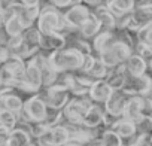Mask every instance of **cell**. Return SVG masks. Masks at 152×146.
<instances>
[{"instance_id": "6da1fadb", "label": "cell", "mask_w": 152, "mask_h": 146, "mask_svg": "<svg viewBox=\"0 0 152 146\" xmlns=\"http://www.w3.org/2000/svg\"><path fill=\"white\" fill-rule=\"evenodd\" d=\"M46 60H48V64L52 67V70H55L57 73L75 72L81 69L84 54H81L79 51H76L73 48H63L60 51L46 54Z\"/></svg>"}, {"instance_id": "7a4b0ae2", "label": "cell", "mask_w": 152, "mask_h": 146, "mask_svg": "<svg viewBox=\"0 0 152 146\" xmlns=\"http://www.w3.org/2000/svg\"><path fill=\"white\" fill-rule=\"evenodd\" d=\"M37 30L40 31V34H49V33H69L70 30L67 28L63 14H60L54 6H45L43 9H40V14L37 17Z\"/></svg>"}, {"instance_id": "3957f363", "label": "cell", "mask_w": 152, "mask_h": 146, "mask_svg": "<svg viewBox=\"0 0 152 146\" xmlns=\"http://www.w3.org/2000/svg\"><path fill=\"white\" fill-rule=\"evenodd\" d=\"M91 104H93V101L88 96L69 99V101L61 109L63 121H66L69 124H73V125H82V118H84L85 112L88 110V107Z\"/></svg>"}, {"instance_id": "277c9868", "label": "cell", "mask_w": 152, "mask_h": 146, "mask_svg": "<svg viewBox=\"0 0 152 146\" xmlns=\"http://www.w3.org/2000/svg\"><path fill=\"white\" fill-rule=\"evenodd\" d=\"M46 116V104L42 100V97L36 93L28 100L23 103V110L17 113L18 121L26 122H43Z\"/></svg>"}, {"instance_id": "5b68a950", "label": "cell", "mask_w": 152, "mask_h": 146, "mask_svg": "<svg viewBox=\"0 0 152 146\" xmlns=\"http://www.w3.org/2000/svg\"><path fill=\"white\" fill-rule=\"evenodd\" d=\"M37 94L42 97L45 104L52 109H63L64 104L70 99V91L66 87H61L58 84H52L49 87H43L37 91Z\"/></svg>"}, {"instance_id": "8992f818", "label": "cell", "mask_w": 152, "mask_h": 146, "mask_svg": "<svg viewBox=\"0 0 152 146\" xmlns=\"http://www.w3.org/2000/svg\"><path fill=\"white\" fill-rule=\"evenodd\" d=\"M152 90V76L145 73L142 76H125L122 91L127 96H148Z\"/></svg>"}, {"instance_id": "52a82bcc", "label": "cell", "mask_w": 152, "mask_h": 146, "mask_svg": "<svg viewBox=\"0 0 152 146\" xmlns=\"http://www.w3.org/2000/svg\"><path fill=\"white\" fill-rule=\"evenodd\" d=\"M148 26H152V3L134 8V11L131 12V20H130L127 30L136 34L137 30L148 27Z\"/></svg>"}, {"instance_id": "ba28073f", "label": "cell", "mask_w": 152, "mask_h": 146, "mask_svg": "<svg viewBox=\"0 0 152 146\" xmlns=\"http://www.w3.org/2000/svg\"><path fill=\"white\" fill-rule=\"evenodd\" d=\"M91 15V11L88 6L79 3V5H73L70 6V9H67L63 14L64 23L67 26L69 30H78L81 27V24Z\"/></svg>"}, {"instance_id": "9c48e42d", "label": "cell", "mask_w": 152, "mask_h": 146, "mask_svg": "<svg viewBox=\"0 0 152 146\" xmlns=\"http://www.w3.org/2000/svg\"><path fill=\"white\" fill-rule=\"evenodd\" d=\"M128 97H130V96H127V94H125L122 90L112 91L110 97H109V99H107V100L103 103L104 112H106L109 116L115 118V119L121 118V116H122L124 106H125V103H127Z\"/></svg>"}, {"instance_id": "30bf717a", "label": "cell", "mask_w": 152, "mask_h": 146, "mask_svg": "<svg viewBox=\"0 0 152 146\" xmlns=\"http://www.w3.org/2000/svg\"><path fill=\"white\" fill-rule=\"evenodd\" d=\"M116 39H118L116 30H102L99 34H96V36L93 37V42H91L93 55H94V52L99 55V54H102L103 51L109 49Z\"/></svg>"}, {"instance_id": "8fae6325", "label": "cell", "mask_w": 152, "mask_h": 146, "mask_svg": "<svg viewBox=\"0 0 152 146\" xmlns=\"http://www.w3.org/2000/svg\"><path fill=\"white\" fill-rule=\"evenodd\" d=\"M66 45H67L66 36L61 34V33L42 34L40 36V42H39L40 51H46V54L54 52V51H60V49L66 48Z\"/></svg>"}, {"instance_id": "7c38bea8", "label": "cell", "mask_w": 152, "mask_h": 146, "mask_svg": "<svg viewBox=\"0 0 152 146\" xmlns=\"http://www.w3.org/2000/svg\"><path fill=\"white\" fill-rule=\"evenodd\" d=\"M140 116H143V99L142 96H130L124 110H122V116L128 121H137Z\"/></svg>"}, {"instance_id": "4fadbf2b", "label": "cell", "mask_w": 152, "mask_h": 146, "mask_svg": "<svg viewBox=\"0 0 152 146\" xmlns=\"http://www.w3.org/2000/svg\"><path fill=\"white\" fill-rule=\"evenodd\" d=\"M112 94V88L107 85V82L104 79H97L91 87H90V91H88V97L91 99L93 103H97V104H103Z\"/></svg>"}, {"instance_id": "5bb4252c", "label": "cell", "mask_w": 152, "mask_h": 146, "mask_svg": "<svg viewBox=\"0 0 152 146\" xmlns=\"http://www.w3.org/2000/svg\"><path fill=\"white\" fill-rule=\"evenodd\" d=\"M103 118H104V107L102 104L93 103L82 118V125L88 128H99L103 124Z\"/></svg>"}, {"instance_id": "9a60e30c", "label": "cell", "mask_w": 152, "mask_h": 146, "mask_svg": "<svg viewBox=\"0 0 152 146\" xmlns=\"http://www.w3.org/2000/svg\"><path fill=\"white\" fill-rule=\"evenodd\" d=\"M106 8L112 12V15L115 18H118L124 14H130L134 11L136 0H107Z\"/></svg>"}, {"instance_id": "2e32d148", "label": "cell", "mask_w": 152, "mask_h": 146, "mask_svg": "<svg viewBox=\"0 0 152 146\" xmlns=\"http://www.w3.org/2000/svg\"><path fill=\"white\" fill-rule=\"evenodd\" d=\"M124 64L127 69V75H130V76H142L148 72V64L137 54H131V57Z\"/></svg>"}, {"instance_id": "e0dca14e", "label": "cell", "mask_w": 152, "mask_h": 146, "mask_svg": "<svg viewBox=\"0 0 152 146\" xmlns=\"http://www.w3.org/2000/svg\"><path fill=\"white\" fill-rule=\"evenodd\" d=\"M93 15H94V17L97 18V21L100 23L102 30H115V21H116V20H115V17L112 15V12H110L104 5L94 8Z\"/></svg>"}, {"instance_id": "ac0fdd59", "label": "cell", "mask_w": 152, "mask_h": 146, "mask_svg": "<svg viewBox=\"0 0 152 146\" xmlns=\"http://www.w3.org/2000/svg\"><path fill=\"white\" fill-rule=\"evenodd\" d=\"M102 31V27H100V23L97 21V18L91 14L82 24H81V27L78 28V33H79V36L81 37H84V39H93L96 34H99Z\"/></svg>"}, {"instance_id": "d6986e66", "label": "cell", "mask_w": 152, "mask_h": 146, "mask_svg": "<svg viewBox=\"0 0 152 146\" xmlns=\"http://www.w3.org/2000/svg\"><path fill=\"white\" fill-rule=\"evenodd\" d=\"M24 79L34 88V90H40L42 88V76H40V69L31 61L28 60L26 63V73H24Z\"/></svg>"}, {"instance_id": "ffe728a7", "label": "cell", "mask_w": 152, "mask_h": 146, "mask_svg": "<svg viewBox=\"0 0 152 146\" xmlns=\"http://www.w3.org/2000/svg\"><path fill=\"white\" fill-rule=\"evenodd\" d=\"M109 128L113 130L121 139L128 137V136H131V134L136 133V124H134L133 121L125 119V118H118V119H115V121L110 124Z\"/></svg>"}, {"instance_id": "44dd1931", "label": "cell", "mask_w": 152, "mask_h": 146, "mask_svg": "<svg viewBox=\"0 0 152 146\" xmlns=\"http://www.w3.org/2000/svg\"><path fill=\"white\" fill-rule=\"evenodd\" d=\"M109 49L113 52V55H115V58L118 60L119 64L121 63H125L131 57V54H133V46L128 45L127 42L121 40V39H116Z\"/></svg>"}, {"instance_id": "7402d4cb", "label": "cell", "mask_w": 152, "mask_h": 146, "mask_svg": "<svg viewBox=\"0 0 152 146\" xmlns=\"http://www.w3.org/2000/svg\"><path fill=\"white\" fill-rule=\"evenodd\" d=\"M134 124H136V131L140 134L143 142L152 143V118L149 115H143L137 121H134Z\"/></svg>"}, {"instance_id": "603a6c76", "label": "cell", "mask_w": 152, "mask_h": 146, "mask_svg": "<svg viewBox=\"0 0 152 146\" xmlns=\"http://www.w3.org/2000/svg\"><path fill=\"white\" fill-rule=\"evenodd\" d=\"M31 145V136L21 128H14L8 134L6 146H30Z\"/></svg>"}, {"instance_id": "cb8c5ba5", "label": "cell", "mask_w": 152, "mask_h": 146, "mask_svg": "<svg viewBox=\"0 0 152 146\" xmlns=\"http://www.w3.org/2000/svg\"><path fill=\"white\" fill-rule=\"evenodd\" d=\"M94 145L97 146H122V142H121V137L110 128H104L100 134V137L93 142Z\"/></svg>"}, {"instance_id": "d4e9b609", "label": "cell", "mask_w": 152, "mask_h": 146, "mask_svg": "<svg viewBox=\"0 0 152 146\" xmlns=\"http://www.w3.org/2000/svg\"><path fill=\"white\" fill-rule=\"evenodd\" d=\"M3 26H5V33L9 36V37H14V36H21L23 31H24V27L18 18V15H11L9 18H6L3 21Z\"/></svg>"}, {"instance_id": "484cf974", "label": "cell", "mask_w": 152, "mask_h": 146, "mask_svg": "<svg viewBox=\"0 0 152 146\" xmlns=\"http://www.w3.org/2000/svg\"><path fill=\"white\" fill-rule=\"evenodd\" d=\"M69 137H70V133H69V130L63 124H58V125L51 127L52 146H63L64 143L69 142Z\"/></svg>"}, {"instance_id": "4316f807", "label": "cell", "mask_w": 152, "mask_h": 146, "mask_svg": "<svg viewBox=\"0 0 152 146\" xmlns=\"http://www.w3.org/2000/svg\"><path fill=\"white\" fill-rule=\"evenodd\" d=\"M87 73L97 81V79H104V78L107 76L109 69L102 63V60H100L99 57H96V58H94V63H93V66H91V69H90Z\"/></svg>"}, {"instance_id": "83f0119b", "label": "cell", "mask_w": 152, "mask_h": 146, "mask_svg": "<svg viewBox=\"0 0 152 146\" xmlns=\"http://www.w3.org/2000/svg\"><path fill=\"white\" fill-rule=\"evenodd\" d=\"M23 39H24V42L28 45V46H31V48H39V42H40V31L37 30V27H28V28H26L24 31H23ZM40 49V48H39Z\"/></svg>"}, {"instance_id": "f1b7e54d", "label": "cell", "mask_w": 152, "mask_h": 146, "mask_svg": "<svg viewBox=\"0 0 152 146\" xmlns=\"http://www.w3.org/2000/svg\"><path fill=\"white\" fill-rule=\"evenodd\" d=\"M5 101H6V109L8 110H11L14 113H20L23 110V103L24 101H23V99L20 96H17L14 93L6 94L5 96Z\"/></svg>"}, {"instance_id": "f546056e", "label": "cell", "mask_w": 152, "mask_h": 146, "mask_svg": "<svg viewBox=\"0 0 152 146\" xmlns=\"http://www.w3.org/2000/svg\"><path fill=\"white\" fill-rule=\"evenodd\" d=\"M17 121H18L17 113H14L11 110H2V112H0V125L8 128L9 131L15 128Z\"/></svg>"}, {"instance_id": "4dcf8cb0", "label": "cell", "mask_w": 152, "mask_h": 146, "mask_svg": "<svg viewBox=\"0 0 152 146\" xmlns=\"http://www.w3.org/2000/svg\"><path fill=\"white\" fill-rule=\"evenodd\" d=\"M49 3V6H54V8H67L70 6V0H46Z\"/></svg>"}, {"instance_id": "1f68e13d", "label": "cell", "mask_w": 152, "mask_h": 146, "mask_svg": "<svg viewBox=\"0 0 152 146\" xmlns=\"http://www.w3.org/2000/svg\"><path fill=\"white\" fill-rule=\"evenodd\" d=\"M143 99V115H149L152 112V101L148 96H142Z\"/></svg>"}, {"instance_id": "d6a6232c", "label": "cell", "mask_w": 152, "mask_h": 146, "mask_svg": "<svg viewBox=\"0 0 152 146\" xmlns=\"http://www.w3.org/2000/svg\"><path fill=\"white\" fill-rule=\"evenodd\" d=\"M14 3H18L26 8H31V6H39L40 0H14Z\"/></svg>"}, {"instance_id": "836d02e7", "label": "cell", "mask_w": 152, "mask_h": 146, "mask_svg": "<svg viewBox=\"0 0 152 146\" xmlns=\"http://www.w3.org/2000/svg\"><path fill=\"white\" fill-rule=\"evenodd\" d=\"M79 3H82V0H70V6H73V5H79Z\"/></svg>"}, {"instance_id": "e575fe53", "label": "cell", "mask_w": 152, "mask_h": 146, "mask_svg": "<svg viewBox=\"0 0 152 146\" xmlns=\"http://www.w3.org/2000/svg\"><path fill=\"white\" fill-rule=\"evenodd\" d=\"M148 70L152 73V61H151V63H148Z\"/></svg>"}, {"instance_id": "d590c367", "label": "cell", "mask_w": 152, "mask_h": 146, "mask_svg": "<svg viewBox=\"0 0 152 146\" xmlns=\"http://www.w3.org/2000/svg\"><path fill=\"white\" fill-rule=\"evenodd\" d=\"M148 97H149V99H151V101H152V90L149 91V94H148Z\"/></svg>"}, {"instance_id": "8d00e7d4", "label": "cell", "mask_w": 152, "mask_h": 146, "mask_svg": "<svg viewBox=\"0 0 152 146\" xmlns=\"http://www.w3.org/2000/svg\"><path fill=\"white\" fill-rule=\"evenodd\" d=\"M2 24H3V20H2V17H0V27H2Z\"/></svg>"}, {"instance_id": "74e56055", "label": "cell", "mask_w": 152, "mask_h": 146, "mask_svg": "<svg viewBox=\"0 0 152 146\" xmlns=\"http://www.w3.org/2000/svg\"><path fill=\"white\" fill-rule=\"evenodd\" d=\"M149 43H152V34H151V40H149Z\"/></svg>"}, {"instance_id": "f35d334b", "label": "cell", "mask_w": 152, "mask_h": 146, "mask_svg": "<svg viewBox=\"0 0 152 146\" xmlns=\"http://www.w3.org/2000/svg\"><path fill=\"white\" fill-rule=\"evenodd\" d=\"M149 116H151V118H152V112H151V113H149Z\"/></svg>"}, {"instance_id": "ab89813d", "label": "cell", "mask_w": 152, "mask_h": 146, "mask_svg": "<svg viewBox=\"0 0 152 146\" xmlns=\"http://www.w3.org/2000/svg\"><path fill=\"white\" fill-rule=\"evenodd\" d=\"M0 85H2V79H0Z\"/></svg>"}, {"instance_id": "60d3db41", "label": "cell", "mask_w": 152, "mask_h": 146, "mask_svg": "<svg viewBox=\"0 0 152 146\" xmlns=\"http://www.w3.org/2000/svg\"><path fill=\"white\" fill-rule=\"evenodd\" d=\"M0 64H2V61H0Z\"/></svg>"}]
</instances>
